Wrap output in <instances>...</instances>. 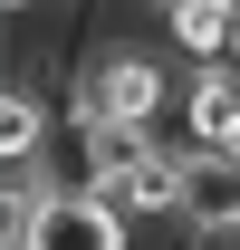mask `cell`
Masks as SVG:
<instances>
[{
	"label": "cell",
	"mask_w": 240,
	"mask_h": 250,
	"mask_svg": "<svg viewBox=\"0 0 240 250\" xmlns=\"http://www.w3.org/2000/svg\"><path fill=\"white\" fill-rule=\"evenodd\" d=\"M0 10H10V20H29V10H39V0H0Z\"/></svg>",
	"instance_id": "cell-9"
},
{
	"label": "cell",
	"mask_w": 240,
	"mask_h": 250,
	"mask_svg": "<svg viewBox=\"0 0 240 250\" xmlns=\"http://www.w3.org/2000/svg\"><path fill=\"white\" fill-rule=\"evenodd\" d=\"M106 202H116L125 221H182V145H173V154H154V164H135Z\"/></svg>",
	"instance_id": "cell-6"
},
{
	"label": "cell",
	"mask_w": 240,
	"mask_h": 250,
	"mask_svg": "<svg viewBox=\"0 0 240 250\" xmlns=\"http://www.w3.org/2000/svg\"><path fill=\"white\" fill-rule=\"evenodd\" d=\"M173 106V67L144 58V48H106V58L77 67V87H67V116L96 125V116H116V125H154Z\"/></svg>",
	"instance_id": "cell-1"
},
{
	"label": "cell",
	"mask_w": 240,
	"mask_h": 250,
	"mask_svg": "<svg viewBox=\"0 0 240 250\" xmlns=\"http://www.w3.org/2000/svg\"><path fill=\"white\" fill-rule=\"evenodd\" d=\"M182 145H221V154H240V67L211 58L182 77Z\"/></svg>",
	"instance_id": "cell-4"
},
{
	"label": "cell",
	"mask_w": 240,
	"mask_h": 250,
	"mask_svg": "<svg viewBox=\"0 0 240 250\" xmlns=\"http://www.w3.org/2000/svg\"><path fill=\"white\" fill-rule=\"evenodd\" d=\"M29 154H48V87L10 77L0 87V164H29Z\"/></svg>",
	"instance_id": "cell-7"
},
{
	"label": "cell",
	"mask_w": 240,
	"mask_h": 250,
	"mask_svg": "<svg viewBox=\"0 0 240 250\" xmlns=\"http://www.w3.org/2000/svg\"><path fill=\"white\" fill-rule=\"evenodd\" d=\"M29 250H135V221L106 202V192H48L39 202V221H29Z\"/></svg>",
	"instance_id": "cell-2"
},
{
	"label": "cell",
	"mask_w": 240,
	"mask_h": 250,
	"mask_svg": "<svg viewBox=\"0 0 240 250\" xmlns=\"http://www.w3.org/2000/svg\"><path fill=\"white\" fill-rule=\"evenodd\" d=\"M163 145H154V125H116V116H96L77 125V173H87V192H116L135 164H154Z\"/></svg>",
	"instance_id": "cell-5"
},
{
	"label": "cell",
	"mask_w": 240,
	"mask_h": 250,
	"mask_svg": "<svg viewBox=\"0 0 240 250\" xmlns=\"http://www.w3.org/2000/svg\"><path fill=\"white\" fill-rule=\"evenodd\" d=\"M231 67H240V29H231Z\"/></svg>",
	"instance_id": "cell-10"
},
{
	"label": "cell",
	"mask_w": 240,
	"mask_h": 250,
	"mask_svg": "<svg viewBox=\"0 0 240 250\" xmlns=\"http://www.w3.org/2000/svg\"><path fill=\"white\" fill-rule=\"evenodd\" d=\"M182 231H192V241L240 231V154H221V145H182Z\"/></svg>",
	"instance_id": "cell-3"
},
{
	"label": "cell",
	"mask_w": 240,
	"mask_h": 250,
	"mask_svg": "<svg viewBox=\"0 0 240 250\" xmlns=\"http://www.w3.org/2000/svg\"><path fill=\"white\" fill-rule=\"evenodd\" d=\"M163 29H173V48H182L192 67H211V58H231V29H240V10H231V0H182Z\"/></svg>",
	"instance_id": "cell-8"
}]
</instances>
